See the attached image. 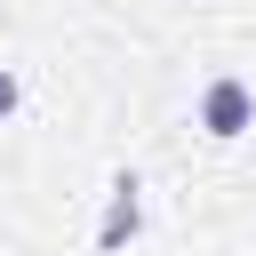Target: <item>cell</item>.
I'll return each instance as SVG.
<instances>
[{
  "mask_svg": "<svg viewBox=\"0 0 256 256\" xmlns=\"http://www.w3.org/2000/svg\"><path fill=\"white\" fill-rule=\"evenodd\" d=\"M136 232H144V176H136V168H112L104 216H96V256H128Z\"/></svg>",
  "mask_w": 256,
  "mask_h": 256,
  "instance_id": "1",
  "label": "cell"
},
{
  "mask_svg": "<svg viewBox=\"0 0 256 256\" xmlns=\"http://www.w3.org/2000/svg\"><path fill=\"white\" fill-rule=\"evenodd\" d=\"M200 128H208L216 144H240V136L256 128V88H248L240 72H216V80L200 88Z\"/></svg>",
  "mask_w": 256,
  "mask_h": 256,
  "instance_id": "2",
  "label": "cell"
},
{
  "mask_svg": "<svg viewBox=\"0 0 256 256\" xmlns=\"http://www.w3.org/2000/svg\"><path fill=\"white\" fill-rule=\"evenodd\" d=\"M16 104H24V80H16V72H8V64H0V120H8V112H16Z\"/></svg>",
  "mask_w": 256,
  "mask_h": 256,
  "instance_id": "3",
  "label": "cell"
}]
</instances>
